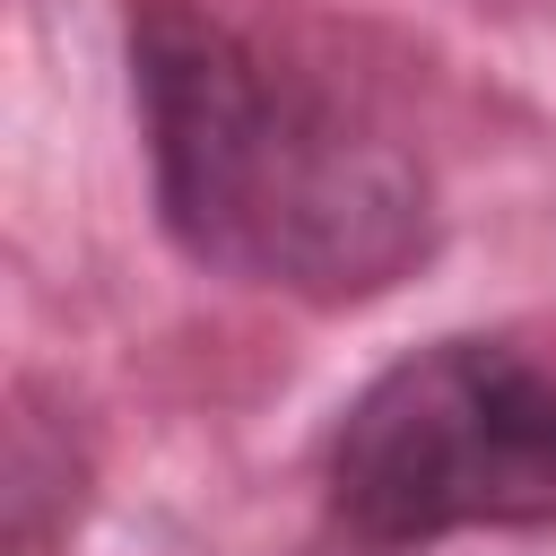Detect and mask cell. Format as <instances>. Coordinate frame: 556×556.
<instances>
[{
	"instance_id": "obj_1",
	"label": "cell",
	"mask_w": 556,
	"mask_h": 556,
	"mask_svg": "<svg viewBox=\"0 0 556 556\" xmlns=\"http://www.w3.org/2000/svg\"><path fill=\"white\" fill-rule=\"evenodd\" d=\"M122 61L156 226L182 261L295 304H374L434 252L426 156L252 17L130 0Z\"/></svg>"
},
{
	"instance_id": "obj_2",
	"label": "cell",
	"mask_w": 556,
	"mask_h": 556,
	"mask_svg": "<svg viewBox=\"0 0 556 556\" xmlns=\"http://www.w3.org/2000/svg\"><path fill=\"white\" fill-rule=\"evenodd\" d=\"M321 504L365 547L556 521V365L486 330L426 339L339 408Z\"/></svg>"
}]
</instances>
